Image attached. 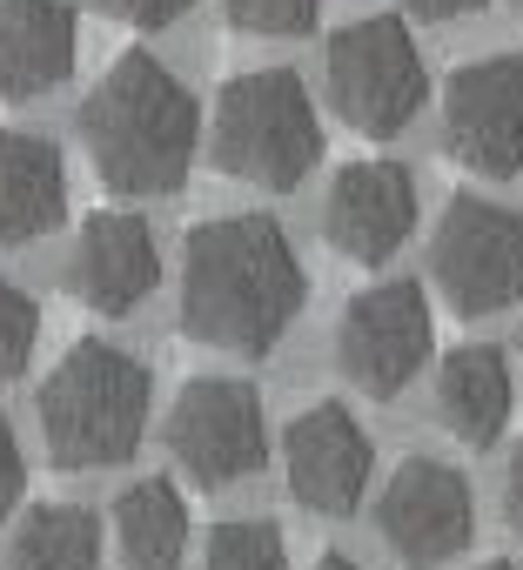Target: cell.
Segmentation results:
<instances>
[{
    "label": "cell",
    "mask_w": 523,
    "mask_h": 570,
    "mask_svg": "<svg viewBox=\"0 0 523 570\" xmlns=\"http://www.w3.org/2000/svg\"><path fill=\"white\" fill-rule=\"evenodd\" d=\"M483 570H510V563H483Z\"/></svg>",
    "instance_id": "cell-27"
},
{
    "label": "cell",
    "mask_w": 523,
    "mask_h": 570,
    "mask_svg": "<svg viewBox=\"0 0 523 570\" xmlns=\"http://www.w3.org/2000/svg\"><path fill=\"white\" fill-rule=\"evenodd\" d=\"M148 396H155V376L141 356H128L115 343H75L34 396L41 443H48L55 470L128 463L148 436Z\"/></svg>",
    "instance_id": "cell-3"
},
{
    "label": "cell",
    "mask_w": 523,
    "mask_h": 570,
    "mask_svg": "<svg viewBox=\"0 0 523 570\" xmlns=\"http://www.w3.org/2000/svg\"><path fill=\"white\" fill-rule=\"evenodd\" d=\"M403 8H409L416 21H456V14H476V8H490V0H403Z\"/></svg>",
    "instance_id": "cell-25"
},
{
    "label": "cell",
    "mask_w": 523,
    "mask_h": 570,
    "mask_svg": "<svg viewBox=\"0 0 523 570\" xmlns=\"http://www.w3.org/2000/svg\"><path fill=\"white\" fill-rule=\"evenodd\" d=\"M430 343H436V323L416 282H376V289L349 296L336 316V370L363 396H403L430 363Z\"/></svg>",
    "instance_id": "cell-8"
},
{
    "label": "cell",
    "mask_w": 523,
    "mask_h": 570,
    "mask_svg": "<svg viewBox=\"0 0 523 570\" xmlns=\"http://www.w3.org/2000/svg\"><path fill=\"white\" fill-rule=\"evenodd\" d=\"M323 75H329V108L369 141L403 135L430 95L423 55L396 14H369V21H349L343 35H329Z\"/></svg>",
    "instance_id": "cell-5"
},
{
    "label": "cell",
    "mask_w": 523,
    "mask_h": 570,
    "mask_svg": "<svg viewBox=\"0 0 523 570\" xmlns=\"http://www.w3.org/2000/svg\"><path fill=\"white\" fill-rule=\"evenodd\" d=\"M68 215V161L48 135L0 128V248H28Z\"/></svg>",
    "instance_id": "cell-15"
},
{
    "label": "cell",
    "mask_w": 523,
    "mask_h": 570,
    "mask_svg": "<svg viewBox=\"0 0 523 570\" xmlns=\"http://www.w3.org/2000/svg\"><path fill=\"white\" fill-rule=\"evenodd\" d=\"M208 155L228 181L248 188H296L323 161V121L309 88L289 68H248L215 95Z\"/></svg>",
    "instance_id": "cell-4"
},
{
    "label": "cell",
    "mask_w": 523,
    "mask_h": 570,
    "mask_svg": "<svg viewBox=\"0 0 523 570\" xmlns=\"http://www.w3.org/2000/svg\"><path fill=\"white\" fill-rule=\"evenodd\" d=\"M309 275L276 215H215L181 248V336L221 356H269L303 316Z\"/></svg>",
    "instance_id": "cell-1"
},
{
    "label": "cell",
    "mask_w": 523,
    "mask_h": 570,
    "mask_svg": "<svg viewBox=\"0 0 523 570\" xmlns=\"http://www.w3.org/2000/svg\"><path fill=\"white\" fill-rule=\"evenodd\" d=\"M168 456L188 470V483L201 490H228L241 476H255L269 463V423H262V396L241 376H195L181 383L168 430H161Z\"/></svg>",
    "instance_id": "cell-7"
},
{
    "label": "cell",
    "mask_w": 523,
    "mask_h": 570,
    "mask_svg": "<svg viewBox=\"0 0 523 570\" xmlns=\"http://www.w3.org/2000/svg\"><path fill=\"white\" fill-rule=\"evenodd\" d=\"M516 410V376L496 343H463L436 363V423L463 450H490L510 430Z\"/></svg>",
    "instance_id": "cell-16"
},
{
    "label": "cell",
    "mask_w": 523,
    "mask_h": 570,
    "mask_svg": "<svg viewBox=\"0 0 523 570\" xmlns=\"http://www.w3.org/2000/svg\"><path fill=\"white\" fill-rule=\"evenodd\" d=\"M81 61V21L68 0H0V101H34Z\"/></svg>",
    "instance_id": "cell-14"
},
{
    "label": "cell",
    "mask_w": 523,
    "mask_h": 570,
    "mask_svg": "<svg viewBox=\"0 0 523 570\" xmlns=\"http://www.w3.org/2000/svg\"><path fill=\"white\" fill-rule=\"evenodd\" d=\"M95 8L108 14V21H121V28H141V35H155V28H175L195 0H95Z\"/></svg>",
    "instance_id": "cell-22"
},
{
    "label": "cell",
    "mask_w": 523,
    "mask_h": 570,
    "mask_svg": "<svg viewBox=\"0 0 523 570\" xmlns=\"http://www.w3.org/2000/svg\"><path fill=\"white\" fill-rule=\"evenodd\" d=\"M430 282L456 316H496L523 296V215L456 195L430 235Z\"/></svg>",
    "instance_id": "cell-6"
},
{
    "label": "cell",
    "mask_w": 523,
    "mask_h": 570,
    "mask_svg": "<svg viewBox=\"0 0 523 570\" xmlns=\"http://www.w3.org/2000/svg\"><path fill=\"white\" fill-rule=\"evenodd\" d=\"M75 128H81V148H88L95 175L115 195H135V202L141 195H175L188 181V168H195V148H201L195 95L181 88L175 68H161L141 48H128L95 81Z\"/></svg>",
    "instance_id": "cell-2"
},
{
    "label": "cell",
    "mask_w": 523,
    "mask_h": 570,
    "mask_svg": "<svg viewBox=\"0 0 523 570\" xmlns=\"http://www.w3.org/2000/svg\"><path fill=\"white\" fill-rule=\"evenodd\" d=\"M443 141H450V161L483 181L523 175V61L516 55H483L450 75Z\"/></svg>",
    "instance_id": "cell-10"
},
{
    "label": "cell",
    "mask_w": 523,
    "mask_h": 570,
    "mask_svg": "<svg viewBox=\"0 0 523 570\" xmlns=\"http://www.w3.org/2000/svg\"><path fill=\"white\" fill-rule=\"evenodd\" d=\"M8 570H101V517L81 503H41L21 517Z\"/></svg>",
    "instance_id": "cell-18"
},
{
    "label": "cell",
    "mask_w": 523,
    "mask_h": 570,
    "mask_svg": "<svg viewBox=\"0 0 523 570\" xmlns=\"http://www.w3.org/2000/svg\"><path fill=\"white\" fill-rule=\"evenodd\" d=\"M115 550L128 570H181L188 557V503L168 476H141L115 497Z\"/></svg>",
    "instance_id": "cell-17"
},
{
    "label": "cell",
    "mask_w": 523,
    "mask_h": 570,
    "mask_svg": "<svg viewBox=\"0 0 523 570\" xmlns=\"http://www.w3.org/2000/svg\"><path fill=\"white\" fill-rule=\"evenodd\" d=\"M503 517H510V530L523 537V443H516V456H510V470H503Z\"/></svg>",
    "instance_id": "cell-24"
},
{
    "label": "cell",
    "mask_w": 523,
    "mask_h": 570,
    "mask_svg": "<svg viewBox=\"0 0 523 570\" xmlns=\"http://www.w3.org/2000/svg\"><path fill=\"white\" fill-rule=\"evenodd\" d=\"M416 228V181L403 161L369 155V161H343L329 175L323 195V242L356 262V268H383Z\"/></svg>",
    "instance_id": "cell-11"
},
{
    "label": "cell",
    "mask_w": 523,
    "mask_h": 570,
    "mask_svg": "<svg viewBox=\"0 0 523 570\" xmlns=\"http://www.w3.org/2000/svg\"><path fill=\"white\" fill-rule=\"evenodd\" d=\"M376 537L389 557H403L409 570H443L470 550L476 537V497L470 476L456 463L436 456H403L396 476L376 497Z\"/></svg>",
    "instance_id": "cell-9"
},
{
    "label": "cell",
    "mask_w": 523,
    "mask_h": 570,
    "mask_svg": "<svg viewBox=\"0 0 523 570\" xmlns=\"http://www.w3.org/2000/svg\"><path fill=\"white\" fill-rule=\"evenodd\" d=\"M201 570H289V543L262 517H228L201 543Z\"/></svg>",
    "instance_id": "cell-19"
},
{
    "label": "cell",
    "mask_w": 523,
    "mask_h": 570,
    "mask_svg": "<svg viewBox=\"0 0 523 570\" xmlns=\"http://www.w3.org/2000/svg\"><path fill=\"white\" fill-rule=\"evenodd\" d=\"M316 570H363V563H349V557H323Z\"/></svg>",
    "instance_id": "cell-26"
},
{
    "label": "cell",
    "mask_w": 523,
    "mask_h": 570,
    "mask_svg": "<svg viewBox=\"0 0 523 570\" xmlns=\"http://www.w3.org/2000/svg\"><path fill=\"white\" fill-rule=\"evenodd\" d=\"M221 8H228V21H235L241 35H255V41H296V35L316 28L323 0H221Z\"/></svg>",
    "instance_id": "cell-21"
},
{
    "label": "cell",
    "mask_w": 523,
    "mask_h": 570,
    "mask_svg": "<svg viewBox=\"0 0 523 570\" xmlns=\"http://www.w3.org/2000/svg\"><path fill=\"white\" fill-rule=\"evenodd\" d=\"M369 430L343 403H309L283 436V483L309 517H349L369 490Z\"/></svg>",
    "instance_id": "cell-12"
},
{
    "label": "cell",
    "mask_w": 523,
    "mask_h": 570,
    "mask_svg": "<svg viewBox=\"0 0 523 570\" xmlns=\"http://www.w3.org/2000/svg\"><path fill=\"white\" fill-rule=\"evenodd\" d=\"M34 343H41V309H34V296L21 289V282L0 275V383H14V376L28 370Z\"/></svg>",
    "instance_id": "cell-20"
},
{
    "label": "cell",
    "mask_w": 523,
    "mask_h": 570,
    "mask_svg": "<svg viewBox=\"0 0 523 570\" xmlns=\"http://www.w3.org/2000/svg\"><path fill=\"white\" fill-rule=\"evenodd\" d=\"M516 14H523V0H516Z\"/></svg>",
    "instance_id": "cell-28"
},
{
    "label": "cell",
    "mask_w": 523,
    "mask_h": 570,
    "mask_svg": "<svg viewBox=\"0 0 523 570\" xmlns=\"http://www.w3.org/2000/svg\"><path fill=\"white\" fill-rule=\"evenodd\" d=\"M21 490H28V456H21V436H14V423L0 416V523L14 517Z\"/></svg>",
    "instance_id": "cell-23"
},
{
    "label": "cell",
    "mask_w": 523,
    "mask_h": 570,
    "mask_svg": "<svg viewBox=\"0 0 523 570\" xmlns=\"http://www.w3.org/2000/svg\"><path fill=\"white\" fill-rule=\"evenodd\" d=\"M161 282V248L155 228L135 208H101L81 222L68 248V296L88 303L95 316H135Z\"/></svg>",
    "instance_id": "cell-13"
}]
</instances>
